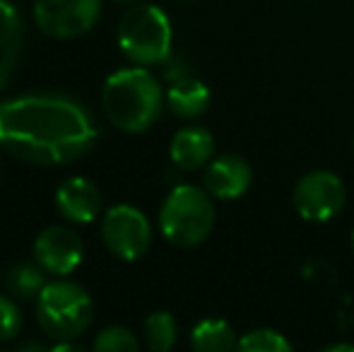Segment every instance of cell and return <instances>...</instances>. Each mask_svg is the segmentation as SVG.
Returning a JSON list of instances; mask_svg holds the SVG:
<instances>
[{"label":"cell","mask_w":354,"mask_h":352,"mask_svg":"<svg viewBox=\"0 0 354 352\" xmlns=\"http://www.w3.org/2000/svg\"><path fill=\"white\" fill-rule=\"evenodd\" d=\"M116 3H136V0H116Z\"/></svg>","instance_id":"22"},{"label":"cell","mask_w":354,"mask_h":352,"mask_svg":"<svg viewBox=\"0 0 354 352\" xmlns=\"http://www.w3.org/2000/svg\"><path fill=\"white\" fill-rule=\"evenodd\" d=\"M191 345L198 352H229L239 345V338L224 319H203L193 328Z\"/></svg>","instance_id":"15"},{"label":"cell","mask_w":354,"mask_h":352,"mask_svg":"<svg viewBox=\"0 0 354 352\" xmlns=\"http://www.w3.org/2000/svg\"><path fill=\"white\" fill-rule=\"evenodd\" d=\"M167 106L178 118H198L210 106V89L198 77H178L167 92Z\"/></svg>","instance_id":"14"},{"label":"cell","mask_w":354,"mask_h":352,"mask_svg":"<svg viewBox=\"0 0 354 352\" xmlns=\"http://www.w3.org/2000/svg\"><path fill=\"white\" fill-rule=\"evenodd\" d=\"M214 227L212 196L193 183H178L169 191L159 207V230L164 239L176 246H198Z\"/></svg>","instance_id":"3"},{"label":"cell","mask_w":354,"mask_h":352,"mask_svg":"<svg viewBox=\"0 0 354 352\" xmlns=\"http://www.w3.org/2000/svg\"><path fill=\"white\" fill-rule=\"evenodd\" d=\"M236 350L241 352H289L292 343L277 333L275 328H256L248 331L243 338H239Z\"/></svg>","instance_id":"18"},{"label":"cell","mask_w":354,"mask_h":352,"mask_svg":"<svg viewBox=\"0 0 354 352\" xmlns=\"http://www.w3.org/2000/svg\"><path fill=\"white\" fill-rule=\"evenodd\" d=\"M92 299L71 280L46 282L37 297V321L51 338H80L92 324Z\"/></svg>","instance_id":"5"},{"label":"cell","mask_w":354,"mask_h":352,"mask_svg":"<svg viewBox=\"0 0 354 352\" xmlns=\"http://www.w3.org/2000/svg\"><path fill=\"white\" fill-rule=\"evenodd\" d=\"M171 162L183 172H196L201 167H207V162L214 155V138L203 126H183L171 138L169 147Z\"/></svg>","instance_id":"12"},{"label":"cell","mask_w":354,"mask_h":352,"mask_svg":"<svg viewBox=\"0 0 354 352\" xmlns=\"http://www.w3.org/2000/svg\"><path fill=\"white\" fill-rule=\"evenodd\" d=\"M44 268L39 263H29V261H22V263L12 266L8 270V277H5V285H8V292L15 297V299H37L39 292L44 290Z\"/></svg>","instance_id":"16"},{"label":"cell","mask_w":354,"mask_h":352,"mask_svg":"<svg viewBox=\"0 0 354 352\" xmlns=\"http://www.w3.org/2000/svg\"><path fill=\"white\" fill-rule=\"evenodd\" d=\"M347 191L337 174L328 169L306 172L292 191V203L306 222H328L345 207Z\"/></svg>","instance_id":"6"},{"label":"cell","mask_w":354,"mask_h":352,"mask_svg":"<svg viewBox=\"0 0 354 352\" xmlns=\"http://www.w3.org/2000/svg\"><path fill=\"white\" fill-rule=\"evenodd\" d=\"M24 46V24L10 0H0V89L17 71Z\"/></svg>","instance_id":"13"},{"label":"cell","mask_w":354,"mask_h":352,"mask_svg":"<svg viewBox=\"0 0 354 352\" xmlns=\"http://www.w3.org/2000/svg\"><path fill=\"white\" fill-rule=\"evenodd\" d=\"M22 328V314L10 297H0V343H8Z\"/></svg>","instance_id":"20"},{"label":"cell","mask_w":354,"mask_h":352,"mask_svg":"<svg viewBox=\"0 0 354 352\" xmlns=\"http://www.w3.org/2000/svg\"><path fill=\"white\" fill-rule=\"evenodd\" d=\"M94 350L97 352H138L140 350V340L136 333L123 326H109L94 338Z\"/></svg>","instance_id":"19"},{"label":"cell","mask_w":354,"mask_h":352,"mask_svg":"<svg viewBox=\"0 0 354 352\" xmlns=\"http://www.w3.org/2000/svg\"><path fill=\"white\" fill-rule=\"evenodd\" d=\"M84 246L71 227H46L34 241V261L51 275H71L82 263Z\"/></svg>","instance_id":"9"},{"label":"cell","mask_w":354,"mask_h":352,"mask_svg":"<svg viewBox=\"0 0 354 352\" xmlns=\"http://www.w3.org/2000/svg\"><path fill=\"white\" fill-rule=\"evenodd\" d=\"M102 15V0H37L34 19L46 37L75 39L87 34Z\"/></svg>","instance_id":"8"},{"label":"cell","mask_w":354,"mask_h":352,"mask_svg":"<svg viewBox=\"0 0 354 352\" xmlns=\"http://www.w3.org/2000/svg\"><path fill=\"white\" fill-rule=\"evenodd\" d=\"M205 191L217 201H236L251 188L253 169L243 157L222 155L207 162L205 169Z\"/></svg>","instance_id":"10"},{"label":"cell","mask_w":354,"mask_h":352,"mask_svg":"<svg viewBox=\"0 0 354 352\" xmlns=\"http://www.w3.org/2000/svg\"><path fill=\"white\" fill-rule=\"evenodd\" d=\"M97 138L92 113L66 94L37 92L0 102V147L24 162L68 165L87 155Z\"/></svg>","instance_id":"1"},{"label":"cell","mask_w":354,"mask_h":352,"mask_svg":"<svg viewBox=\"0 0 354 352\" xmlns=\"http://www.w3.org/2000/svg\"><path fill=\"white\" fill-rule=\"evenodd\" d=\"M171 22L157 5H133L118 24V46L138 66H159L171 56Z\"/></svg>","instance_id":"4"},{"label":"cell","mask_w":354,"mask_h":352,"mask_svg":"<svg viewBox=\"0 0 354 352\" xmlns=\"http://www.w3.org/2000/svg\"><path fill=\"white\" fill-rule=\"evenodd\" d=\"M352 251H354V230H352Z\"/></svg>","instance_id":"23"},{"label":"cell","mask_w":354,"mask_h":352,"mask_svg":"<svg viewBox=\"0 0 354 352\" xmlns=\"http://www.w3.org/2000/svg\"><path fill=\"white\" fill-rule=\"evenodd\" d=\"M56 207L73 225H87L102 210V193L84 176H73L58 186Z\"/></svg>","instance_id":"11"},{"label":"cell","mask_w":354,"mask_h":352,"mask_svg":"<svg viewBox=\"0 0 354 352\" xmlns=\"http://www.w3.org/2000/svg\"><path fill=\"white\" fill-rule=\"evenodd\" d=\"M167 104L159 80L145 66L121 68L106 77L102 89V106L106 118L126 133H142L159 121Z\"/></svg>","instance_id":"2"},{"label":"cell","mask_w":354,"mask_h":352,"mask_svg":"<svg viewBox=\"0 0 354 352\" xmlns=\"http://www.w3.org/2000/svg\"><path fill=\"white\" fill-rule=\"evenodd\" d=\"M178 324L169 311H154L145 319V343L154 352H169L176 345Z\"/></svg>","instance_id":"17"},{"label":"cell","mask_w":354,"mask_h":352,"mask_svg":"<svg viewBox=\"0 0 354 352\" xmlns=\"http://www.w3.org/2000/svg\"><path fill=\"white\" fill-rule=\"evenodd\" d=\"M102 239L106 249L121 261H138L152 244V227L142 210L121 203L104 212Z\"/></svg>","instance_id":"7"},{"label":"cell","mask_w":354,"mask_h":352,"mask_svg":"<svg viewBox=\"0 0 354 352\" xmlns=\"http://www.w3.org/2000/svg\"><path fill=\"white\" fill-rule=\"evenodd\" d=\"M323 352H354V343H330L323 348Z\"/></svg>","instance_id":"21"}]
</instances>
